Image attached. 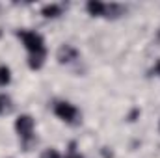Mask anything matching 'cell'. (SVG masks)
<instances>
[{"label": "cell", "instance_id": "4fadbf2b", "mask_svg": "<svg viewBox=\"0 0 160 158\" xmlns=\"http://www.w3.org/2000/svg\"><path fill=\"white\" fill-rule=\"evenodd\" d=\"M155 73H157V75L160 77V60L157 62V65H155Z\"/></svg>", "mask_w": 160, "mask_h": 158}, {"label": "cell", "instance_id": "ba28073f", "mask_svg": "<svg viewBox=\"0 0 160 158\" xmlns=\"http://www.w3.org/2000/svg\"><path fill=\"white\" fill-rule=\"evenodd\" d=\"M123 11H125V7H123L121 4H116V2H112V4H106V11H104V17H112V19H116V17L123 15Z\"/></svg>", "mask_w": 160, "mask_h": 158}, {"label": "cell", "instance_id": "5bb4252c", "mask_svg": "<svg viewBox=\"0 0 160 158\" xmlns=\"http://www.w3.org/2000/svg\"><path fill=\"white\" fill-rule=\"evenodd\" d=\"M158 37H160V30H158Z\"/></svg>", "mask_w": 160, "mask_h": 158}, {"label": "cell", "instance_id": "8fae6325", "mask_svg": "<svg viewBox=\"0 0 160 158\" xmlns=\"http://www.w3.org/2000/svg\"><path fill=\"white\" fill-rule=\"evenodd\" d=\"M39 158H62V155H60V151L58 149H45L43 153H41V156Z\"/></svg>", "mask_w": 160, "mask_h": 158}, {"label": "cell", "instance_id": "3957f363", "mask_svg": "<svg viewBox=\"0 0 160 158\" xmlns=\"http://www.w3.org/2000/svg\"><path fill=\"white\" fill-rule=\"evenodd\" d=\"M34 128H36V121L32 116L28 114H21L19 117L15 119V132L19 134L21 140H30L32 134H34Z\"/></svg>", "mask_w": 160, "mask_h": 158}, {"label": "cell", "instance_id": "9c48e42d", "mask_svg": "<svg viewBox=\"0 0 160 158\" xmlns=\"http://www.w3.org/2000/svg\"><path fill=\"white\" fill-rule=\"evenodd\" d=\"M9 82H11V69L6 63H2L0 65V87H6Z\"/></svg>", "mask_w": 160, "mask_h": 158}, {"label": "cell", "instance_id": "9a60e30c", "mask_svg": "<svg viewBox=\"0 0 160 158\" xmlns=\"http://www.w3.org/2000/svg\"><path fill=\"white\" fill-rule=\"evenodd\" d=\"M158 130H160V123H158Z\"/></svg>", "mask_w": 160, "mask_h": 158}, {"label": "cell", "instance_id": "7c38bea8", "mask_svg": "<svg viewBox=\"0 0 160 158\" xmlns=\"http://www.w3.org/2000/svg\"><path fill=\"white\" fill-rule=\"evenodd\" d=\"M67 158H84L82 155H78V153H75V143H71V149H69V156Z\"/></svg>", "mask_w": 160, "mask_h": 158}, {"label": "cell", "instance_id": "5b68a950", "mask_svg": "<svg viewBox=\"0 0 160 158\" xmlns=\"http://www.w3.org/2000/svg\"><path fill=\"white\" fill-rule=\"evenodd\" d=\"M86 9H88V13L93 15V17H102L104 11H106V4L101 2V0H89V2L86 4Z\"/></svg>", "mask_w": 160, "mask_h": 158}, {"label": "cell", "instance_id": "8992f818", "mask_svg": "<svg viewBox=\"0 0 160 158\" xmlns=\"http://www.w3.org/2000/svg\"><path fill=\"white\" fill-rule=\"evenodd\" d=\"M41 15L45 19H56L62 15V6L60 4H45L41 7Z\"/></svg>", "mask_w": 160, "mask_h": 158}, {"label": "cell", "instance_id": "52a82bcc", "mask_svg": "<svg viewBox=\"0 0 160 158\" xmlns=\"http://www.w3.org/2000/svg\"><path fill=\"white\" fill-rule=\"evenodd\" d=\"M45 60H47V52L30 54V56H28V67H30L32 71H39L41 67L45 65Z\"/></svg>", "mask_w": 160, "mask_h": 158}, {"label": "cell", "instance_id": "30bf717a", "mask_svg": "<svg viewBox=\"0 0 160 158\" xmlns=\"http://www.w3.org/2000/svg\"><path fill=\"white\" fill-rule=\"evenodd\" d=\"M9 110H11V99H9V95L0 93V116L8 114Z\"/></svg>", "mask_w": 160, "mask_h": 158}, {"label": "cell", "instance_id": "277c9868", "mask_svg": "<svg viewBox=\"0 0 160 158\" xmlns=\"http://www.w3.org/2000/svg\"><path fill=\"white\" fill-rule=\"evenodd\" d=\"M56 58H58L60 63H71V62H75V60L78 58V50H77L73 45H62V47L58 48Z\"/></svg>", "mask_w": 160, "mask_h": 158}, {"label": "cell", "instance_id": "6da1fadb", "mask_svg": "<svg viewBox=\"0 0 160 158\" xmlns=\"http://www.w3.org/2000/svg\"><path fill=\"white\" fill-rule=\"evenodd\" d=\"M19 39L22 41L24 48L28 50V54H41V52H47V47H45V39L39 32H34V30H19L17 32Z\"/></svg>", "mask_w": 160, "mask_h": 158}, {"label": "cell", "instance_id": "7a4b0ae2", "mask_svg": "<svg viewBox=\"0 0 160 158\" xmlns=\"http://www.w3.org/2000/svg\"><path fill=\"white\" fill-rule=\"evenodd\" d=\"M54 114L62 119L63 123H67V125H77V123H78V117H80L78 108H77L75 104L67 102V101L56 102V104H54Z\"/></svg>", "mask_w": 160, "mask_h": 158}]
</instances>
